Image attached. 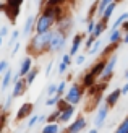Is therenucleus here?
<instances>
[{"label": "nucleus", "instance_id": "19", "mask_svg": "<svg viewBox=\"0 0 128 133\" xmlns=\"http://www.w3.org/2000/svg\"><path fill=\"white\" fill-rule=\"evenodd\" d=\"M11 83H13V70L8 68L3 73V76H2V91H6Z\"/></svg>", "mask_w": 128, "mask_h": 133}, {"label": "nucleus", "instance_id": "8", "mask_svg": "<svg viewBox=\"0 0 128 133\" xmlns=\"http://www.w3.org/2000/svg\"><path fill=\"white\" fill-rule=\"evenodd\" d=\"M75 112H76V105L75 104H66L63 109H60V117H58V123H68L71 120V117L75 115Z\"/></svg>", "mask_w": 128, "mask_h": 133}, {"label": "nucleus", "instance_id": "16", "mask_svg": "<svg viewBox=\"0 0 128 133\" xmlns=\"http://www.w3.org/2000/svg\"><path fill=\"white\" fill-rule=\"evenodd\" d=\"M107 24H109V21H107V19H102V18H100L99 21H96V28L92 31V36L94 37H100L107 31Z\"/></svg>", "mask_w": 128, "mask_h": 133}, {"label": "nucleus", "instance_id": "48", "mask_svg": "<svg viewBox=\"0 0 128 133\" xmlns=\"http://www.w3.org/2000/svg\"><path fill=\"white\" fill-rule=\"evenodd\" d=\"M122 94H123V96H125V94H128V81L122 86Z\"/></svg>", "mask_w": 128, "mask_h": 133}, {"label": "nucleus", "instance_id": "7", "mask_svg": "<svg viewBox=\"0 0 128 133\" xmlns=\"http://www.w3.org/2000/svg\"><path fill=\"white\" fill-rule=\"evenodd\" d=\"M32 112H34V104H31V102H24V104L19 105V109H18L16 115H15V120H16V122L28 120V117L32 115Z\"/></svg>", "mask_w": 128, "mask_h": 133}, {"label": "nucleus", "instance_id": "37", "mask_svg": "<svg viewBox=\"0 0 128 133\" xmlns=\"http://www.w3.org/2000/svg\"><path fill=\"white\" fill-rule=\"evenodd\" d=\"M8 68H10L8 60H5V58H3V60H0V75H3V73L8 70Z\"/></svg>", "mask_w": 128, "mask_h": 133}, {"label": "nucleus", "instance_id": "52", "mask_svg": "<svg viewBox=\"0 0 128 133\" xmlns=\"http://www.w3.org/2000/svg\"><path fill=\"white\" fill-rule=\"evenodd\" d=\"M2 44H3V37H2V36H0V45H2Z\"/></svg>", "mask_w": 128, "mask_h": 133}, {"label": "nucleus", "instance_id": "41", "mask_svg": "<svg viewBox=\"0 0 128 133\" xmlns=\"http://www.w3.org/2000/svg\"><path fill=\"white\" fill-rule=\"evenodd\" d=\"M24 0H6L5 5H10V6H21Z\"/></svg>", "mask_w": 128, "mask_h": 133}, {"label": "nucleus", "instance_id": "6", "mask_svg": "<svg viewBox=\"0 0 128 133\" xmlns=\"http://www.w3.org/2000/svg\"><path fill=\"white\" fill-rule=\"evenodd\" d=\"M109 110H110V105L107 104L105 101L99 105L97 114H96V118H94V125H96L97 128L104 127V123H105V120H107V117H109Z\"/></svg>", "mask_w": 128, "mask_h": 133}, {"label": "nucleus", "instance_id": "12", "mask_svg": "<svg viewBox=\"0 0 128 133\" xmlns=\"http://www.w3.org/2000/svg\"><path fill=\"white\" fill-rule=\"evenodd\" d=\"M32 68V55H26L23 60H21V65H19V70H18V73L21 76H26L29 73V70Z\"/></svg>", "mask_w": 128, "mask_h": 133}, {"label": "nucleus", "instance_id": "26", "mask_svg": "<svg viewBox=\"0 0 128 133\" xmlns=\"http://www.w3.org/2000/svg\"><path fill=\"white\" fill-rule=\"evenodd\" d=\"M128 19V11H123V13H120L118 15V18L113 21V24H112V28H120V26L123 24V21H126Z\"/></svg>", "mask_w": 128, "mask_h": 133}, {"label": "nucleus", "instance_id": "13", "mask_svg": "<svg viewBox=\"0 0 128 133\" xmlns=\"http://www.w3.org/2000/svg\"><path fill=\"white\" fill-rule=\"evenodd\" d=\"M123 94H122V88H117V89H113L112 92H109V94L105 96V102L110 105V107H113V105H117V102H118V99L122 97Z\"/></svg>", "mask_w": 128, "mask_h": 133}, {"label": "nucleus", "instance_id": "50", "mask_svg": "<svg viewBox=\"0 0 128 133\" xmlns=\"http://www.w3.org/2000/svg\"><path fill=\"white\" fill-rule=\"evenodd\" d=\"M5 10V3H2V0H0V11Z\"/></svg>", "mask_w": 128, "mask_h": 133}, {"label": "nucleus", "instance_id": "38", "mask_svg": "<svg viewBox=\"0 0 128 133\" xmlns=\"http://www.w3.org/2000/svg\"><path fill=\"white\" fill-rule=\"evenodd\" d=\"M57 88H58L57 92H60V94H65V91H66V79H62V81H58Z\"/></svg>", "mask_w": 128, "mask_h": 133}, {"label": "nucleus", "instance_id": "18", "mask_svg": "<svg viewBox=\"0 0 128 133\" xmlns=\"http://www.w3.org/2000/svg\"><path fill=\"white\" fill-rule=\"evenodd\" d=\"M122 37H123V29L122 28H112L110 29V34H109V42H122Z\"/></svg>", "mask_w": 128, "mask_h": 133}, {"label": "nucleus", "instance_id": "25", "mask_svg": "<svg viewBox=\"0 0 128 133\" xmlns=\"http://www.w3.org/2000/svg\"><path fill=\"white\" fill-rule=\"evenodd\" d=\"M37 75H39V68H37V66H32V68L29 70V73L24 76V78H26V83H28V86H31L32 83H34V79L37 78Z\"/></svg>", "mask_w": 128, "mask_h": 133}, {"label": "nucleus", "instance_id": "42", "mask_svg": "<svg viewBox=\"0 0 128 133\" xmlns=\"http://www.w3.org/2000/svg\"><path fill=\"white\" fill-rule=\"evenodd\" d=\"M19 47H21V42H19V41H15V44H13V47H11V55H13V57L18 54Z\"/></svg>", "mask_w": 128, "mask_h": 133}, {"label": "nucleus", "instance_id": "43", "mask_svg": "<svg viewBox=\"0 0 128 133\" xmlns=\"http://www.w3.org/2000/svg\"><path fill=\"white\" fill-rule=\"evenodd\" d=\"M71 57H73V55L70 54V52H68V54H63V55H62V62H65V63L70 65V63H71Z\"/></svg>", "mask_w": 128, "mask_h": 133}, {"label": "nucleus", "instance_id": "46", "mask_svg": "<svg viewBox=\"0 0 128 133\" xmlns=\"http://www.w3.org/2000/svg\"><path fill=\"white\" fill-rule=\"evenodd\" d=\"M122 44H126L128 45V31L123 32V37H122Z\"/></svg>", "mask_w": 128, "mask_h": 133}, {"label": "nucleus", "instance_id": "14", "mask_svg": "<svg viewBox=\"0 0 128 133\" xmlns=\"http://www.w3.org/2000/svg\"><path fill=\"white\" fill-rule=\"evenodd\" d=\"M84 44V39H83V34H75L73 36V41H71V47H70V54L75 57L78 54L79 47Z\"/></svg>", "mask_w": 128, "mask_h": 133}, {"label": "nucleus", "instance_id": "5", "mask_svg": "<svg viewBox=\"0 0 128 133\" xmlns=\"http://www.w3.org/2000/svg\"><path fill=\"white\" fill-rule=\"evenodd\" d=\"M115 65H117V54H110L105 60V66L102 73H100V81H110L113 76V71H115Z\"/></svg>", "mask_w": 128, "mask_h": 133}, {"label": "nucleus", "instance_id": "23", "mask_svg": "<svg viewBox=\"0 0 128 133\" xmlns=\"http://www.w3.org/2000/svg\"><path fill=\"white\" fill-rule=\"evenodd\" d=\"M118 45H120V42H113V44L109 42V45H107L105 49L100 50V57H102V58H107V57L112 54V52H115V50L118 49Z\"/></svg>", "mask_w": 128, "mask_h": 133}, {"label": "nucleus", "instance_id": "4", "mask_svg": "<svg viewBox=\"0 0 128 133\" xmlns=\"http://www.w3.org/2000/svg\"><path fill=\"white\" fill-rule=\"evenodd\" d=\"M13 91H11V94H13V97H21V96H24V92L28 91V83H26V78L24 76H21L19 73L16 71V73H13Z\"/></svg>", "mask_w": 128, "mask_h": 133}, {"label": "nucleus", "instance_id": "20", "mask_svg": "<svg viewBox=\"0 0 128 133\" xmlns=\"http://www.w3.org/2000/svg\"><path fill=\"white\" fill-rule=\"evenodd\" d=\"M105 60L107 58H100V60H97L96 63H94L92 66H91V71H92V75H96L97 78L100 76V73H102V70H104V66H105Z\"/></svg>", "mask_w": 128, "mask_h": 133}, {"label": "nucleus", "instance_id": "3", "mask_svg": "<svg viewBox=\"0 0 128 133\" xmlns=\"http://www.w3.org/2000/svg\"><path fill=\"white\" fill-rule=\"evenodd\" d=\"M83 96H84V86L78 84V83H71L70 88L66 89L65 94H63V97L66 99V102L75 104V105H78L79 102H81Z\"/></svg>", "mask_w": 128, "mask_h": 133}, {"label": "nucleus", "instance_id": "36", "mask_svg": "<svg viewBox=\"0 0 128 133\" xmlns=\"http://www.w3.org/2000/svg\"><path fill=\"white\" fill-rule=\"evenodd\" d=\"M94 28H96V19H94V18L87 19V28H86V32H87V34H92Z\"/></svg>", "mask_w": 128, "mask_h": 133}, {"label": "nucleus", "instance_id": "40", "mask_svg": "<svg viewBox=\"0 0 128 133\" xmlns=\"http://www.w3.org/2000/svg\"><path fill=\"white\" fill-rule=\"evenodd\" d=\"M84 60H86V55H84V54H76V55H75V63H76V65H83Z\"/></svg>", "mask_w": 128, "mask_h": 133}, {"label": "nucleus", "instance_id": "24", "mask_svg": "<svg viewBox=\"0 0 128 133\" xmlns=\"http://www.w3.org/2000/svg\"><path fill=\"white\" fill-rule=\"evenodd\" d=\"M63 97V94H60V92H55L53 96H49L45 99V105L47 107H57V104H58V101Z\"/></svg>", "mask_w": 128, "mask_h": 133}, {"label": "nucleus", "instance_id": "21", "mask_svg": "<svg viewBox=\"0 0 128 133\" xmlns=\"http://www.w3.org/2000/svg\"><path fill=\"white\" fill-rule=\"evenodd\" d=\"M117 5H118V2H117V0H113V2H110L109 5L105 6V10H104V13H102V16H100V18H102V19H107V21H109V18L112 16V13L115 11Z\"/></svg>", "mask_w": 128, "mask_h": 133}, {"label": "nucleus", "instance_id": "11", "mask_svg": "<svg viewBox=\"0 0 128 133\" xmlns=\"http://www.w3.org/2000/svg\"><path fill=\"white\" fill-rule=\"evenodd\" d=\"M36 16H28L26 18V21H24V26H23V31H21V34L28 37L29 34H32V32H36Z\"/></svg>", "mask_w": 128, "mask_h": 133}, {"label": "nucleus", "instance_id": "9", "mask_svg": "<svg viewBox=\"0 0 128 133\" xmlns=\"http://www.w3.org/2000/svg\"><path fill=\"white\" fill-rule=\"evenodd\" d=\"M86 125H87L86 118H84L83 115H79V117H76V120H75V122H71L70 125H66L63 130H65V131H68V133H79V131L86 130Z\"/></svg>", "mask_w": 128, "mask_h": 133}, {"label": "nucleus", "instance_id": "32", "mask_svg": "<svg viewBox=\"0 0 128 133\" xmlns=\"http://www.w3.org/2000/svg\"><path fill=\"white\" fill-rule=\"evenodd\" d=\"M19 36H21V32H19V29H15L11 32V37H10V41H8V47H13V44H15V41H18Z\"/></svg>", "mask_w": 128, "mask_h": 133}, {"label": "nucleus", "instance_id": "35", "mask_svg": "<svg viewBox=\"0 0 128 133\" xmlns=\"http://www.w3.org/2000/svg\"><path fill=\"white\" fill-rule=\"evenodd\" d=\"M96 39H97V37H94L92 34H87V39H86L84 44H83V45H84V49H86V50H89V49H91V45L94 44V41H96Z\"/></svg>", "mask_w": 128, "mask_h": 133}, {"label": "nucleus", "instance_id": "51", "mask_svg": "<svg viewBox=\"0 0 128 133\" xmlns=\"http://www.w3.org/2000/svg\"><path fill=\"white\" fill-rule=\"evenodd\" d=\"M89 131H91V133H97V131H99V128H97V127H94V128H91Z\"/></svg>", "mask_w": 128, "mask_h": 133}, {"label": "nucleus", "instance_id": "44", "mask_svg": "<svg viewBox=\"0 0 128 133\" xmlns=\"http://www.w3.org/2000/svg\"><path fill=\"white\" fill-rule=\"evenodd\" d=\"M52 66H53V60H50L49 63H47V66H45V76H50V73H52Z\"/></svg>", "mask_w": 128, "mask_h": 133}, {"label": "nucleus", "instance_id": "22", "mask_svg": "<svg viewBox=\"0 0 128 133\" xmlns=\"http://www.w3.org/2000/svg\"><path fill=\"white\" fill-rule=\"evenodd\" d=\"M60 130H62V128H60L58 122H47L42 127V133H57Z\"/></svg>", "mask_w": 128, "mask_h": 133}, {"label": "nucleus", "instance_id": "2", "mask_svg": "<svg viewBox=\"0 0 128 133\" xmlns=\"http://www.w3.org/2000/svg\"><path fill=\"white\" fill-rule=\"evenodd\" d=\"M66 36L68 32H63L60 29L52 31V36H50V41H49V54H57V52H62L66 45Z\"/></svg>", "mask_w": 128, "mask_h": 133}, {"label": "nucleus", "instance_id": "29", "mask_svg": "<svg viewBox=\"0 0 128 133\" xmlns=\"http://www.w3.org/2000/svg\"><path fill=\"white\" fill-rule=\"evenodd\" d=\"M13 94H6V97H5V102H3V105L0 107V110H5V112H8V109L11 107V102H13Z\"/></svg>", "mask_w": 128, "mask_h": 133}, {"label": "nucleus", "instance_id": "17", "mask_svg": "<svg viewBox=\"0 0 128 133\" xmlns=\"http://www.w3.org/2000/svg\"><path fill=\"white\" fill-rule=\"evenodd\" d=\"M96 83H97V76H96V75H92V71L87 68V71L84 73V76H83V79H81V84L87 89V88H91V86H92V84H96Z\"/></svg>", "mask_w": 128, "mask_h": 133}, {"label": "nucleus", "instance_id": "34", "mask_svg": "<svg viewBox=\"0 0 128 133\" xmlns=\"http://www.w3.org/2000/svg\"><path fill=\"white\" fill-rule=\"evenodd\" d=\"M57 91H58L57 84H55V83H50L49 86H47V89H45V94H47V97H49V96H53Z\"/></svg>", "mask_w": 128, "mask_h": 133}, {"label": "nucleus", "instance_id": "54", "mask_svg": "<svg viewBox=\"0 0 128 133\" xmlns=\"http://www.w3.org/2000/svg\"><path fill=\"white\" fill-rule=\"evenodd\" d=\"M36 2H39V0H36Z\"/></svg>", "mask_w": 128, "mask_h": 133}, {"label": "nucleus", "instance_id": "1", "mask_svg": "<svg viewBox=\"0 0 128 133\" xmlns=\"http://www.w3.org/2000/svg\"><path fill=\"white\" fill-rule=\"evenodd\" d=\"M52 36V29L45 31V32H34V36L31 37V41L28 44V50L29 55H39V54H45L49 50V41Z\"/></svg>", "mask_w": 128, "mask_h": 133}, {"label": "nucleus", "instance_id": "28", "mask_svg": "<svg viewBox=\"0 0 128 133\" xmlns=\"http://www.w3.org/2000/svg\"><path fill=\"white\" fill-rule=\"evenodd\" d=\"M100 47H102V41H100V39L97 37V39H96V41H94V44L91 45V49H89V50H87V52H89V54H91V55H96V54H97V52L100 50Z\"/></svg>", "mask_w": 128, "mask_h": 133}, {"label": "nucleus", "instance_id": "39", "mask_svg": "<svg viewBox=\"0 0 128 133\" xmlns=\"http://www.w3.org/2000/svg\"><path fill=\"white\" fill-rule=\"evenodd\" d=\"M68 63H65V62H60V65H58V75H65L66 73V70H68Z\"/></svg>", "mask_w": 128, "mask_h": 133}, {"label": "nucleus", "instance_id": "45", "mask_svg": "<svg viewBox=\"0 0 128 133\" xmlns=\"http://www.w3.org/2000/svg\"><path fill=\"white\" fill-rule=\"evenodd\" d=\"M0 36H2V37L8 36V26H2V28H0Z\"/></svg>", "mask_w": 128, "mask_h": 133}, {"label": "nucleus", "instance_id": "15", "mask_svg": "<svg viewBox=\"0 0 128 133\" xmlns=\"http://www.w3.org/2000/svg\"><path fill=\"white\" fill-rule=\"evenodd\" d=\"M5 15L6 18L10 19L11 23H16V18L19 15V11H21V6H10V5H5Z\"/></svg>", "mask_w": 128, "mask_h": 133}, {"label": "nucleus", "instance_id": "55", "mask_svg": "<svg viewBox=\"0 0 128 133\" xmlns=\"http://www.w3.org/2000/svg\"><path fill=\"white\" fill-rule=\"evenodd\" d=\"M117 2H120V0H117Z\"/></svg>", "mask_w": 128, "mask_h": 133}, {"label": "nucleus", "instance_id": "31", "mask_svg": "<svg viewBox=\"0 0 128 133\" xmlns=\"http://www.w3.org/2000/svg\"><path fill=\"white\" fill-rule=\"evenodd\" d=\"M117 131L118 133H128V117H125L122 122H120V125L117 127Z\"/></svg>", "mask_w": 128, "mask_h": 133}, {"label": "nucleus", "instance_id": "27", "mask_svg": "<svg viewBox=\"0 0 128 133\" xmlns=\"http://www.w3.org/2000/svg\"><path fill=\"white\" fill-rule=\"evenodd\" d=\"M110 2H113V0H97V16H99V18L102 16V13H104V10H105V6L109 5Z\"/></svg>", "mask_w": 128, "mask_h": 133}, {"label": "nucleus", "instance_id": "30", "mask_svg": "<svg viewBox=\"0 0 128 133\" xmlns=\"http://www.w3.org/2000/svg\"><path fill=\"white\" fill-rule=\"evenodd\" d=\"M58 117H60V109L55 107V110H52L49 115H47V122H57L58 120Z\"/></svg>", "mask_w": 128, "mask_h": 133}, {"label": "nucleus", "instance_id": "49", "mask_svg": "<svg viewBox=\"0 0 128 133\" xmlns=\"http://www.w3.org/2000/svg\"><path fill=\"white\" fill-rule=\"evenodd\" d=\"M120 28L123 29V32H125V31H128V19H126V21H123V24L120 26Z\"/></svg>", "mask_w": 128, "mask_h": 133}, {"label": "nucleus", "instance_id": "10", "mask_svg": "<svg viewBox=\"0 0 128 133\" xmlns=\"http://www.w3.org/2000/svg\"><path fill=\"white\" fill-rule=\"evenodd\" d=\"M71 28H73V18L68 15H62L55 21V29H60L63 32H70Z\"/></svg>", "mask_w": 128, "mask_h": 133}, {"label": "nucleus", "instance_id": "33", "mask_svg": "<svg viewBox=\"0 0 128 133\" xmlns=\"http://www.w3.org/2000/svg\"><path fill=\"white\" fill-rule=\"evenodd\" d=\"M39 123V115H36V114H32L29 118H28V128H32V127H36V125Z\"/></svg>", "mask_w": 128, "mask_h": 133}, {"label": "nucleus", "instance_id": "47", "mask_svg": "<svg viewBox=\"0 0 128 133\" xmlns=\"http://www.w3.org/2000/svg\"><path fill=\"white\" fill-rule=\"evenodd\" d=\"M39 123H47V115H45V114L39 115Z\"/></svg>", "mask_w": 128, "mask_h": 133}, {"label": "nucleus", "instance_id": "53", "mask_svg": "<svg viewBox=\"0 0 128 133\" xmlns=\"http://www.w3.org/2000/svg\"><path fill=\"white\" fill-rule=\"evenodd\" d=\"M125 78H126V79H128V70H126V71H125Z\"/></svg>", "mask_w": 128, "mask_h": 133}]
</instances>
